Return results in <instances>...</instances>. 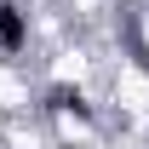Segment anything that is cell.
<instances>
[{
	"label": "cell",
	"mask_w": 149,
	"mask_h": 149,
	"mask_svg": "<svg viewBox=\"0 0 149 149\" xmlns=\"http://www.w3.org/2000/svg\"><path fill=\"white\" fill-rule=\"evenodd\" d=\"M23 40H29V23H23V12L6 0V6H0V52H17Z\"/></svg>",
	"instance_id": "obj_1"
}]
</instances>
